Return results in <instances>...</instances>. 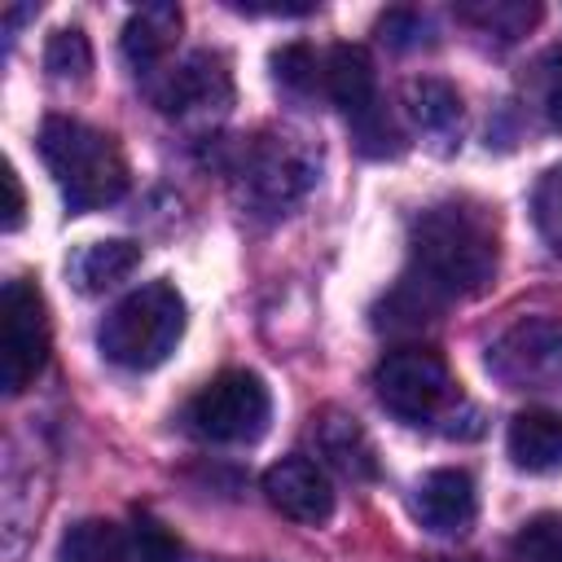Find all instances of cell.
Masks as SVG:
<instances>
[{"label":"cell","mask_w":562,"mask_h":562,"mask_svg":"<svg viewBox=\"0 0 562 562\" xmlns=\"http://www.w3.org/2000/svg\"><path fill=\"white\" fill-rule=\"evenodd\" d=\"M408 246H413L408 277L443 307L457 299L483 294L501 268L496 224L483 211L461 206V202H439L422 211Z\"/></svg>","instance_id":"cell-1"},{"label":"cell","mask_w":562,"mask_h":562,"mask_svg":"<svg viewBox=\"0 0 562 562\" xmlns=\"http://www.w3.org/2000/svg\"><path fill=\"white\" fill-rule=\"evenodd\" d=\"M40 158L70 211H97L127 193V158L101 127L48 114L40 123Z\"/></svg>","instance_id":"cell-2"},{"label":"cell","mask_w":562,"mask_h":562,"mask_svg":"<svg viewBox=\"0 0 562 562\" xmlns=\"http://www.w3.org/2000/svg\"><path fill=\"white\" fill-rule=\"evenodd\" d=\"M237 193L259 215H285L321 180V145L294 127H263L237 154Z\"/></svg>","instance_id":"cell-3"},{"label":"cell","mask_w":562,"mask_h":562,"mask_svg":"<svg viewBox=\"0 0 562 562\" xmlns=\"http://www.w3.org/2000/svg\"><path fill=\"white\" fill-rule=\"evenodd\" d=\"M184 334V299L171 281H149V285H136L132 294H123L101 329H97V347L110 364L119 369H154L162 364L176 342Z\"/></svg>","instance_id":"cell-4"},{"label":"cell","mask_w":562,"mask_h":562,"mask_svg":"<svg viewBox=\"0 0 562 562\" xmlns=\"http://www.w3.org/2000/svg\"><path fill=\"white\" fill-rule=\"evenodd\" d=\"M325 97L347 114L360 154H369V158H395L404 149V136H400L391 110L378 97L373 57L360 44H334L325 53Z\"/></svg>","instance_id":"cell-5"},{"label":"cell","mask_w":562,"mask_h":562,"mask_svg":"<svg viewBox=\"0 0 562 562\" xmlns=\"http://www.w3.org/2000/svg\"><path fill=\"white\" fill-rule=\"evenodd\" d=\"M272 395L259 373L228 369L211 378L184 408V422L206 443H255L268 430Z\"/></svg>","instance_id":"cell-6"},{"label":"cell","mask_w":562,"mask_h":562,"mask_svg":"<svg viewBox=\"0 0 562 562\" xmlns=\"http://www.w3.org/2000/svg\"><path fill=\"white\" fill-rule=\"evenodd\" d=\"M373 386L386 413H395L408 426H426L452 404V378L439 351L430 347H395L378 360Z\"/></svg>","instance_id":"cell-7"},{"label":"cell","mask_w":562,"mask_h":562,"mask_svg":"<svg viewBox=\"0 0 562 562\" xmlns=\"http://www.w3.org/2000/svg\"><path fill=\"white\" fill-rule=\"evenodd\" d=\"M53 329L44 294L31 281H9L0 299V378L9 395H22L48 364Z\"/></svg>","instance_id":"cell-8"},{"label":"cell","mask_w":562,"mask_h":562,"mask_svg":"<svg viewBox=\"0 0 562 562\" xmlns=\"http://www.w3.org/2000/svg\"><path fill=\"white\" fill-rule=\"evenodd\" d=\"M149 97L162 114L171 119H220L233 105V75L228 61L211 48H198L180 61H171L167 70H158L149 83Z\"/></svg>","instance_id":"cell-9"},{"label":"cell","mask_w":562,"mask_h":562,"mask_svg":"<svg viewBox=\"0 0 562 562\" xmlns=\"http://www.w3.org/2000/svg\"><path fill=\"white\" fill-rule=\"evenodd\" d=\"M487 369L514 391H562V321H518L487 351Z\"/></svg>","instance_id":"cell-10"},{"label":"cell","mask_w":562,"mask_h":562,"mask_svg":"<svg viewBox=\"0 0 562 562\" xmlns=\"http://www.w3.org/2000/svg\"><path fill=\"white\" fill-rule=\"evenodd\" d=\"M263 496L277 514H285L303 527H321L334 518L329 474L312 457H281L277 465H268L263 470Z\"/></svg>","instance_id":"cell-11"},{"label":"cell","mask_w":562,"mask_h":562,"mask_svg":"<svg viewBox=\"0 0 562 562\" xmlns=\"http://www.w3.org/2000/svg\"><path fill=\"white\" fill-rule=\"evenodd\" d=\"M479 496H474V479L465 470H430L417 492H413V514L422 518V527L439 531V536H457L474 522Z\"/></svg>","instance_id":"cell-12"},{"label":"cell","mask_w":562,"mask_h":562,"mask_svg":"<svg viewBox=\"0 0 562 562\" xmlns=\"http://www.w3.org/2000/svg\"><path fill=\"white\" fill-rule=\"evenodd\" d=\"M180 26H184V13L176 4H145L127 18L123 26V57L132 61V70L149 83L158 70L171 66V48L180 40Z\"/></svg>","instance_id":"cell-13"},{"label":"cell","mask_w":562,"mask_h":562,"mask_svg":"<svg viewBox=\"0 0 562 562\" xmlns=\"http://www.w3.org/2000/svg\"><path fill=\"white\" fill-rule=\"evenodd\" d=\"M312 439H316V452L347 479H373L378 474V457H373V443L364 435V426L351 417V413H338V408H321L312 417Z\"/></svg>","instance_id":"cell-14"},{"label":"cell","mask_w":562,"mask_h":562,"mask_svg":"<svg viewBox=\"0 0 562 562\" xmlns=\"http://www.w3.org/2000/svg\"><path fill=\"white\" fill-rule=\"evenodd\" d=\"M505 448L518 470L531 474H553L562 470V413L553 408H527L509 422Z\"/></svg>","instance_id":"cell-15"},{"label":"cell","mask_w":562,"mask_h":562,"mask_svg":"<svg viewBox=\"0 0 562 562\" xmlns=\"http://www.w3.org/2000/svg\"><path fill=\"white\" fill-rule=\"evenodd\" d=\"M404 105H408V119L426 136H439V140L461 136V97H457V88L448 79H435V75L408 79Z\"/></svg>","instance_id":"cell-16"},{"label":"cell","mask_w":562,"mask_h":562,"mask_svg":"<svg viewBox=\"0 0 562 562\" xmlns=\"http://www.w3.org/2000/svg\"><path fill=\"white\" fill-rule=\"evenodd\" d=\"M57 562H132V536L110 518H79L66 527Z\"/></svg>","instance_id":"cell-17"},{"label":"cell","mask_w":562,"mask_h":562,"mask_svg":"<svg viewBox=\"0 0 562 562\" xmlns=\"http://www.w3.org/2000/svg\"><path fill=\"white\" fill-rule=\"evenodd\" d=\"M136 263H140V246L136 241H123V237L92 241V246H83L75 255V281H79V290L97 294V290H110L123 277H132Z\"/></svg>","instance_id":"cell-18"},{"label":"cell","mask_w":562,"mask_h":562,"mask_svg":"<svg viewBox=\"0 0 562 562\" xmlns=\"http://www.w3.org/2000/svg\"><path fill=\"white\" fill-rule=\"evenodd\" d=\"M461 22H470L474 31L501 40V44H514L518 35H527L540 18V4H522V0H479V4H461L457 9Z\"/></svg>","instance_id":"cell-19"},{"label":"cell","mask_w":562,"mask_h":562,"mask_svg":"<svg viewBox=\"0 0 562 562\" xmlns=\"http://www.w3.org/2000/svg\"><path fill=\"white\" fill-rule=\"evenodd\" d=\"M518 562H562V514H536L514 536Z\"/></svg>","instance_id":"cell-20"},{"label":"cell","mask_w":562,"mask_h":562,"mask_svg":"<svg viewBox=\"0 0 562 562\" xmlns=\"http://www.w3.org/2000/svg\"><path fill=\"white\" fill-rule=\"evenodd\" d=\"M44 66H48V75L53 79H88V70H92V48H88V35L79 31V26H66V31H57L53 40H48V48H44Z\"/></svg>","instance_id":"cell-21"},{"label":"cell","mask_w":562,"mask_h":562,"mask_svg":"<svg viewBox=\"0 0 562 562\" xmlns=\"http://www.w3.org/2000/svg\"><path fill=\"white\" fill-rule=\"evenodd\" d=\"M531 92H536V110L544 114V123L562 132V40L540 53L531 70Z\"/></svg>","instance_id":"cell-22"},{"label":"cell","mask_w":562,"mask_h":562,"mask_svg":"<svg viewBox=\"0 0 562 562\" xmlns=\"http://www.w3.org/2000/svg\"><path fill=\"white\" fill-rule=\"evenodd\" d=\"M531 215H536V228L549 241V250L562 259V162L540 176V184L531 193Z\"/></svg>","instance_id":"cell-23"},{"label":"cell","mask_w":562,"mask_h":562,"mask_svg":"<svg viewBox=\"0 0 562 562\" xmlns=\"http://www.w3.org/2000/svg\"><path fill=\"white\" fill-rule=\"evenodd\" d=\"M277 66V83L290 92H325V57H316L307 44H290L272 57Z\"/></svg>","instance_id":"cell-24"},{"label":"cell","mask_w":562,"mask_h":562,"mask_svg":"<svg viewBox=\"0 0 562 562\" xmlns=\"http://www.w3.org/2000/svg\"><path fill=\"white\" fill-rule=\"evenodd\" d=\"M132 562H180V540L154 514H136V522H132Z\"/></svg>","instance_id":"cell-25"},{"label":"cell","mask_w":562,"mask_h":562,"mask_svg":"<svg viewBox=\"0 0 562 562\" xmlns=\"http://www.w3.org/2000/svg\"><path fill=\"white\" fill-rule=\"evenodd\" d=\"M378 31H382V40L391 48H422V44H430V22L417 9H391L378 22Z\"/></svg>","instance_id":"cell-26"},{"label":"cell","mask_w":562,"mask_h":562,"mask_svg":"<svg viewBox=\"0 0 562 562\" xmlns=\"http://www.w3.org/2000/svg\"><path fill=\"white\" fill-rule=\"evenodd\" d=\"M4 228L13 233L18 224H22V211H26V198H22V184H18V171H13V162H4Z\"/></svg>","instance_id":"cell-27"}]
</instances>
